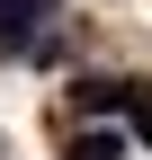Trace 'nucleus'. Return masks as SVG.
Listing matches in <instances>:
<instances>
[{
    "label": "nucleus",
    "mask_w": 152,
    "mask_h": 160,
    "mask_svg": "<svg viewBox=\"0 0 152 160\" xmlns=\"http://www.w3.org/2000/svg\"><path fill=\"white\" fill-rule=\"evenodd\" d=\"M72 98H81L90 116H143V125H152V89H143V80H81Z\"/></svg>",
    "instance_id": "1"
},
{
    "label": "nucleus",
    "mask_w": 152,
    "mask_h": 160,
    "mask_svg": "<svg viewBox=\"0 0 152 160\" xmlns=\"http://www.w3.org/2000/svg\"><path fill=\"white\" fill-rule=\"evenodd\" d=\"M36 18H54V0H0V45H45V36H36Z\"/></svg>",
    "instance_id": "2"
},
{
    "label": "nucleus",
    "mask_w": 152,
    "mask_h": 160,
    "mask_svg": "<svg viewBox=\"0 0 152 160\" xmlns=\"http://www.w3.org/2000/svg\"><path fill=\"white\" fill-rule=\"evenodd\" d=\"M72 160H125V133H81Z\"/></svg>",
    "instance_id": "3"
}]
</instances>
